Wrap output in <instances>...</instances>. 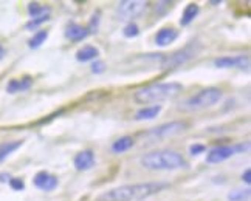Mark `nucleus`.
Returning <instances> with one entry per match:
<instances>
[{
    "label": "nucleus",
    "mask_w": 251,
    "mask_h": 201,
    "mask_svg": "<svg viewBox=\"0 0 251 201\" xmlns=\"http://www.w3.org/2000/svg\"><path fill=\"white\" fill-rule=\"evenodd\" d=\"M169 187V183L163 181H151V183L126 184L110 189L96 198V201H143L153 197Z\"/></svg>",
    "instance_id": "nucleus-1"
},
{
    "label": "nucleus",
    "mask_w": 251,
    "mask_h": 201,
    "mask_svg": "<svg viewBox=\"0 0 251 201\" xmlns=\"http://www.w3.org/2000/svg\"><path fill=\"white\" fill-rule=\"evenodd\" d=\"M183 93V85L180 82H158L138 89L133 93V101L140 105L158 104L161 101H171Z\"/></svg>",
    "instance_id": "nucleus-2"
},
{
    "label": "nucleus",
    "mask_w": 251,
    "mask_h": 201,
    "mask_svg": "<svg viewBox=\"0 0 251 201\" xmlns=\"http://www.w3.org/2000/svg\"><path fill=\"white\" fill-rule=\"evenodd\" d=\"M140 164L149 170H178V169H186L188 161L181 153L176 150L163 149L143 155L140 159Z\"/></svg>",
    "instance_id": "nucleus-3"
},
{
    "label": "nucleus",
    "mask_w": 251,
    "mask_h": 201,
    "mask_svg": "<svg viewBox=\"0 0 251 201\" xmlns=\"http://www.w3.org/2000/svg\"><path fill=\"white\" fill-rule=\"evenodd\" d=\"M224 93H222L220 89L217 87H206V89H201L200 91H197L196 94H192L188 99L183 101L178 105V110L180 112H200V110H205L209 109L212 105H216Z\"/></svg>",
    "instance_id": "nucleus-4"
},
{
    "label": "nucleus",
    "mask_w": 251,
    "mask_h": 201,
    "mask_svg": "<svg viewBox=\"0 0 251 201\" xmlns=\"http://www.w3.org/2000/svg\"><path fill=\"white\" fill-rule=\"evenodd\" d=\"M200 48H201V46L197 42H189L186 46H183L181 50L172 53L169 56L161 54V57H160L161 70H174V68H177V67L186 64L188 61L194 59V57L199 54Z\"/></svg>",
    "instance_id": "nucleus-5"
},
{
    "label": "nucleus",
    "mask_w": 251,
    "mask_h": 201,
    "mask_svg": "<svg viewBox=\"0 0 251 201\" xmlns=\"http://www.w3.org/2000/svg\"><path fill=\"white\" fill-rule=\"evenodd\" d=\"M149 9V2H141V0H124L118 3L117 13L121 21H133V19L141 17Z\"/></svg>",
    "instance_id": "nucleus-6"
},
{
    "label": "nucleus",
    "mask_w": 251,
    "mask_h": 201,
    "mask_svg": "<svg viewBox=\"0 0 251 201\" xmlns=\"http://www.w3.org/2000/svg\"><path fill=\"white\" fill-rule=\"evenodd\" d=\"M189 129V124L186 121H171V122H165L161 126L152 129L148 136L151 138H157V139H163V138H171L180 135V133L186 132Z\"/></svg>",
    "instance_id": "nucleus-7"
},
{
    "label": "nucleus",
    "mask_w": 251,
    "mask_h": 201,
    "mask_svg": "<svg viewBox=\"0 0 251 201\" xmlns=\"http://www.w3.org/2000/svg\"><path fill=\"white\" fill-rule=\"evenodd\" d=\"M214 67L217 68H239L248 70L250 68V56L248 54H237V56H222L214 61Z\"/></svg>",
    "instance_id": "nucleus-8"
},
{
    "label": "nucleus",
    "mask_w": 251,
    "mask_h": 201,
    "mask_svg": "<svg viewBox=\"0 0 251 201\" xmlns=\"http://www.w3.org/2000/svg\"><path fill=\"white\" fill-rule=\"evenodd\" d=\"M236 153H239L237 144L236 146H228V144L216 146L206 153V162L208 164H220V162L234 156Z\"/></svg>",
    "instance_id": "nucleus-9"
},
{
    "label": "nucleus",
    "mask_w": 251,
    "mask_h": 201,
    "mask_svg": "<svg viewBox=\"0 0 251 201\" xmlns=\"http://www.w3.org/2000/svg\"><path fill=\"white\" fill-rule=\"evenodd\" d=\"M33 183L37 189L44 190V192H53V190L57 187V177L48 174V172L42 170V172H37L36 177L33 178Z\"/></svg>",
    "instance_id": "nucleus-10"
},
{
    "label": "nucleus",
    "mask_w": 251,
    "mask_h": 201,
    "mask_svg": "<svg viewBox=\"0 0 251 201\" xmlns=\"http://www.w3.org/2000/svg\"><path fill=\"white\" fill-rule=\"evenodd\" d=\"M73 164H75L76 170H79V172L90 170L95 166V153H93V150L87 149V150L79 152L78 155L75 156Z\"/></svg>",
    "instance_id": "nucleus-11"
},
{
    "label": "nucleus",
    "mask_w": 251,
    "mask_h": 201,
    "mask_svg": "<svg viewBox=\"0 0 251 201\" xmlns=\"http://www.w3.org/2000/svg\"><path fill=\"white\" fill-rule=\"evenodd\" d=\"M89 34H90L89 28L82 26L79 23H75V22H70L65 28V37H67V39H70L72 42H81Z\"/></svg>",
    "instance_id": "nucleus-12"
},
{
    "label": "nucleus",
    "mask_w": 251,
    "mask_h": 201,
    "mask_svg": "<svg viewBox=\"0 0 251 201\" xmlns=\"http://www.w3.org/2000/svg\"><path fill=\"white\" fill-rule=\"evenodd\" d=\"M178 37V31L174 30V28H161V30H158V33L155 34V44L158 46H168L171 44H174L177 41Z\"/></svg>",
    "instance_id": "nucleus-13"
},
{
    "label": "nucleus",
    "mask_w": 251,
    "mask_h": 201,
    "mask_svg": "<svg viewBox=\"0 0 251 201\" xmlns=\"http://www.w3.org/2000/svg\"><path fill=\"white\" fill-rule=\"evenodd\" d=\"M163 107L158 104L155 105H146V107L140 109L137 113H135V121H151V119H155L158 114L161 113Z\"/></svg>",
    "instance_id": "nucleus-14"
},
{
    "label": "nucleus",
    "mask_w": 251,
    "mask_h": 201,
    "mask_svg": "<svg viewBox=\"0 0 251 201\" xmlns=\"http://www.w3.org/2000/svg\"><path fill=\"white\" fill-rule=\"evenodd\" d=\"M31 85H33V78H30V76H25L22 79H11L6 85V91L8 93L25 91L28 89H31Z\"/></svg>",
    "instance_id": "nucleus-15"
},
{
    "label": "nucleus",
    "mask_w": 251,
    "mask_h": 201,
    "mask_svg": "<svg viewBox=\"0 0 251 201\" xmlns=\"http://www.w3.org/2000/svg\"><path fill=\"white\" fill-rule=\"evenodd\" d=\"M100 56V50L93 45H84L82 48H79L76 51V61L78 62H90L98 59Z\"/></svg>",
    "instance_id": "nucleus-16"
},
{
    "label": "nucleus",
    "mask_w": 251,
    "mask_h": 201,
    "mask_svg": "<svg viewBox=\"0 0 251 201\" xmlns=\"http://www.w3.org/2000/svg\"><path fill=\"white\" fill-rule=\"evenodd\" d=\"M200 14V6L197 3H189L185 9H183V14L180 19V25L181 26H188L196 21L197 16Z\"/></svg>",
    "instance_id": "nucleus-17"
},
{
    "label": "nucleus",
    "mask_w": 251,
    "mask_h": 201,
    "mask_svg": "<svg viewBox=\"0 0 251 201\" xmlns=\"http://www.w3.org/2000/svg\"><path fill=\"white\" fill-rule=\"evenodd\" d=\"M135 146V141L132 136H121L112 144V152L113 153H124L130 150Z\"/></svg>",
    "instance_id": "nucleus-18"
},
{
    "label": "nucleus",
    "mask_w": 251,
    "mask_h": 201,
    "mask_svg": "<svg viewBox=\"0 0 251 201\" xmlns=\"http://www.w3.org/2000/svg\"><path fill=\"white\" fill-rule=\"evenodd\" d=\"M22 144H24V141H9V142H3V144H0V162H2L3 159H6L13 152H16Z\"/></svg>",
    "instance_id": "nucleus-19"
},
{
    "label": "nucleus",
    "mask_w": 251,
    "mask_h": 201,
    "mask_svg": "<svg viewBox=\"0 0 251 201\" xmlns=\"http://www.w3.org/2000/svg\"><path fill=\"white\" fill-rule=\"evenodd\" d=\"M28 14H30L33 19L34 17H41V16H50V8L44 6L41 3L31 2L30 5H28Z\"/></svg>",
    "instance_id": "nucleus-20"
},
{
    "label": "nucleus",
    "mask_w": 251,
    "mask_h": 201,
    "mask_svg": "<svg viewBox=\"0 0 251 201\" xmlns=\"http://www.w3.org/2000/svg\"><path fill=\"white\" fill-rule=\"evenodd\" d=\"M47 39H48V31L39 30L37 33L33 34V37H31L30 41H28V45H30V48L36 50V48H39V46H41L42 44H45Z\"/></svg>",
    "instance_id": "nucleus-21"
},
{
    "label": "nucleus",
    "mask_w": 251,
    "mask_h": 201,
    "mask_svg": "<svg viewBox=\"0 0 251 201\" xmlns=\"http://www.w3.org/2000/svg\"><path fill=\"white\" fill-rule=\"evenodd\" d=\"M123 34H124V37H127V39H133V37H137L140 34V26L135 22H129L124 26Z\"/></svg>",
    "instance_id": "nucleus-22"
},
{
    "label": "nucleus",
    "mask_w": 251,
    "mask_h": 201,
    "mask_svg": "<svg viewBox=\"0 0 251 201\" xmlns=\"http://www.w3.org/2000/svg\"><path fill=\"white\" fill-rule=\"evenodd\" d=\"M250 198V189H244V190H233L229 195L228 200L229 201H247Z\"/></svg>",
    "instance_id": "nucleus-23"
},
{
    "label": "nucleus",
    "mask_w": 251,
    "mask_h": 201,
    "mask_svg": "<svg viewBox=\"0 0 251 201\" xmlns=\"http://www.w3.org/2000/svg\"><path fill=\"white\" fill-rule=\"evenodd\" d=\"M48 21H50V16H41V17H34V19H31V21L26 23V28H28V30H36L37 26L42 25V23H45V22H48Z\"/></svg>",
    "instance_id": "nucleus-24"
},
{
    "label": "nucleus",
    "mask_w": 251,
    "mask_h": 201,
    "mask_svg": "<svg viewBox=\"0 0 251 201\" xmlns=\"http://www.w3.org/2000/svg\"><path fill=\"white\" fill-rule=\"evenodd\" d=\"M9 186H11L13 190H24L25 189V183L21 178H11L9 179Z\"/></svg>",
    "instance_id": "nucleus-25"
},
{
    "label": "nucleus",
    "mask_w": 251,
    "mask_h": 201,
    "mask_svg": "<svg viewBox=\"0 0 251 201\" xmlns=\"http://www.w3.org/2000/svg\"><path fill=\"white\" fill-rule=\"evenodd\" d=\"M205 150H206V147L203 144H194V146L189 147V153L192 156H197V155H200V153H203Z\"/></svg>",
    "instance_id": "nucleus-26"
},
{
    "label": "nucleus",
    "mask_w": 251,
    "mask_h": 201,
    "mask_svg": "<svg viewBox=\"0 0 251 201\" xmlns=\"http://www.w3.org/2000/svg\"><path fill=\"white\" fill-rule=\"evenodd\" d=\"M104 70H105V64H104V62H101V61L93 62V65H92V71H93L95 74L104 73Z\"/></svg>",
    "instance_id": "nucleus-27"
},
{
    "label": "nucleus",
    "mask_w": 251,
    "mask_h": 201,
    "mask_svg": "<svg viewBox=\"0 0 251 201\" xmlns=\"http://www.w3.org/2000/svg\"><path fill=\"white\" fill-rule=\"evenodd\" d=\"M242 179L245 181V184L251 183V169H245V172L242 174Z\"/></svg>",
    "instance_id": "nucleus-28"
},
{
    "label": "nucleus",
    "mask_w": 251,
    "mask_h": 201,
    "mask_svg": "<svg viewBox=\"0 0 251 201\" xmlns=\"http://www.w3.org/2000/svg\"><path fill=\"white\" fill-rule=\"evenodd\" d=\"M3 56H5V48L2 46V44H0V61L3 59Z\"/></svg>",
    "instance_id": "nucleus-29"
}]
</instances>
